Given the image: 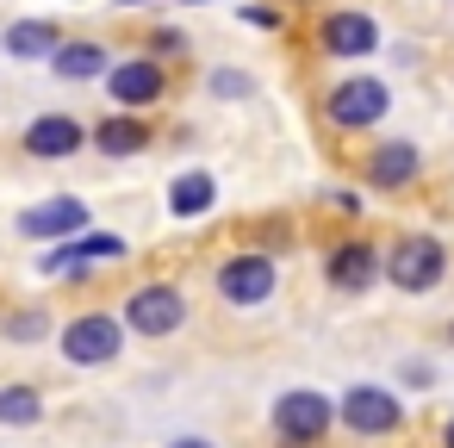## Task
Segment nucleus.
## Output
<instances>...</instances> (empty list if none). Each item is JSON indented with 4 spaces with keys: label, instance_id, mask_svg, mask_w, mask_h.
Here are the masks:
<instances>
[{
    "label": "nucleus",
    "instance_id": "nucleus-1",
    "mask_svg": "<svg viewBox=\"0 0 454 448\" xmlns=\"http://www.w3.org/2000/svg\"><path fill=\"white\" fill-rule=\"evenodd\" d=\"M442 268H448V249H442L435 237H404V243H392V255H386V280L404 287V293L435 287Z\"/></svg>",
    "mask_w": 454,
    "mask_h": 448
},
{
    "label": "nucleus",
    "instance_id": "nucleus-2",
    "mask_svg": "<svg viewBox=\"0 0 454 448\" xmlns=\"http://www.w3.org/2000/svg\"><path fill=\"white\" fill-rule=\"evenodd\" d=\"M119 342H125V324L106 318V311H88V318H75V324L63 330V355H69L75 367H106V361L119 355Z\"/></svg>",
    "mask_w": 454,
    "mask_h": 448
},
{
    "label": "nucleus",
    "instance_id": "nucleus-3",
    "mask_svg": "<svg viewBox=\"0 0 454 448\" xmlns=\"http://www.w3.org/2000/svg\"><path fill=\"white\" fill-rule=\"evenodd\" d=\"M125 324H131L137 336H168V330L187 324V299H181L175 287H137V293L125 299Z\"/></svg>",
    "mask_w": 454,
    "mask_h": 448
},
{
    "label": "nucleus",
    "instance_id": "nucleus-4",
    "mask_svg": "<svg viewBox=\"0 0 454 448\" xmlns=\"http://www.w3.org/2000/svg\"><path fill=\"white\" fill-rule=\"evenodd\" d=\"M342 423L361 429V436H392L404 423V405L386 392V386H348L342 392Z\"/></svg>",
    "mask_w": 454,
    "mask_h": 448
},
{
    "label": "nucleus",
    "instance_id": "nucleus-5",
    "mask_svg": "<svg viewBox=\"0 0 454 448\" xmlns=\"http://www.w3.org/2000/svg\"><path fill=\"white\" fill-rule=\"evenodd\" d=\"M274 429H280V442H293V448L317 442V436L330 429V398H324V392H286V398L274 405Z\"/></svg>",
    "mask_w": 454,
    "mask_h": 448
},
{
    "label": "nucleus",
    "instance_id": "nucleus-6",
    "mask_svg": "<svg viewBox=\"0 0 454 448\" xmlns=\"http://www.w3.org/2000/svg\"><path fill=\"white\" fill-rule=\"evenodd\" d=\"M386 106H392V94H386V82H373V75H355V82H342V88L330 94V119H336L342 131L386 119Z\"/></svg>",
    "mask_w": 454,
    "mask_h": 448
},
{
    "label": "nucleus",
    "instance_id": "nucleus-7",
    "mask_svg": "<svg viewBox=\"0 0 454 448\" xmlns=\"http://www.w3.org/2000/svg\"><path fill=\"white\" fill-rule=\"evenodd\" d=\"M218 293H224L231 305H262V299L274 293V262H268V255H231V262L218 268Z\"/></svg>",
    "mask_w": 454,
    "mask_h": 448
},
{
    "label": "nucleus",
    "instance_id": "nucleus-8",
    "mask_svg": "<svg viewBox=\"0 0 454 448\" xmlns=\"http://www.w3.org/2000/svg\"><path fill=\"white\" fill-rule=\"evenodd\" d=\"M317 44H324L330 57H373V51H380V32H373L367 13H330L324 32H317Z\"/></svg>",
    "mask_w": 454,
    "mask_h": 448
},
{
    "label": "nucleus",
    "instance_id": "nucleus-9",
    "mask_svg": "<svg viewBox=\"0 0 454 448\" xmlns=\"http://www.w3.org/2000/svg\"><path fill=\"white\" fill-rule=\"evenodd\" d=\"M119 255H125V237H113V231H88V237H75V243L51 249V255H44V274H69V268H88V262H119Z\"/></svg>",
    "mask_w": 454,
    "mask_h": 448
},
{
    "label": "nucleus",
    "instance_id": "nucleus-10",
    "mask_svg": "<svg viewBox=\"0 0 454 448\" xmlns=\"http://www.w3.org/2000/svg\"><path fill=\"white\" fill-rule=\"evenodd\" d=\"M82 125L75 119H63V113H44V119H32V131H26V150L32 156H44V162H63V156H75L82 150Z\"/></svg>",
    "mask_w": 454,
    "mask_h": 448
},
{
    "label": "nucleus",
    "instance_id": "nucleus-11",
    "mask_svg": "<svg viewBox=\"0 0 454 448\" xmlns=\"http://www.w3.org/2000/svg\"><path fill=\"white\" fill-rule=\"evenodd\" d=\"M380 274H386V262H380L373 243H342V249L330 255V287H342V293H361V287H373Z\"/></svg>",
    "mask_w": 454,
    "mask_h": 448
},
{
    "label": "nucleus",
    "instance_id": "nucleus-12",
    "mask_svg": "<svg viewBox=\"0 0 454 448\" xmlns=\"http://www.w3.org/2000/svg\"><path fill=\"white\" fill-rule=\"evenodd\" d=\"M106 88H113L119 106H150V100L162 94V69L144 63V57H131V63H119V69L106 75Z\"/></svg>",
    "mask_w": 454,
    "mask_h": 448
},
{
    "label": "nucleus",
    "instance_id": "nucleus-13",
    "mask_svg": "<svg viewBox=\"0 0 454 448\" xmlns=\"http://www.w3.org/2000/svg\"><path fill=\"white\" fill-rule=\"evenodd\" d=\"M82 224H88V206H82V200H44V206H32V212L20 218L26 237H69V231H82Z\"/></svg>",
    "mask_w": 454,
    "mask_h": 448
},
{
    "label": "nucleus",
    "instance_id": "nucleus-14",
    "mask_svg": "<svg viewBox=\"0 0 454 448\" xmlns=\"http://www.w3.org/2000/svg\"><path fill=\"white\" fill-rule=\"evenodd\" d=\"M7 57H20V63H38V57H57L63 51V38H57V26L51 20H20V26H7Z\"/></svg>",
    "mask_w": 454,
    "mask_h": 448
},
{
    "label": "nucleus",
    "instance_id": "nucleus-15",
    "mask_svg": "<svg viewBox=\"0 0 454 448\" xmlns=\"http://www.w3.org/2000/svg\"><path fill=\"white\" fill-rule=\"evenodd\" d=\"M51 69H57L63 82H94V75H113L119 63L106 57V44H63V51L51 57Z\"/></svg>",
    "mask_w": 454,
    "mask_h": 448
},
{
    "label": "nucleus",
    "instance_id": "nucleus-16",
    "mask_svg": "<svg viewBox=\"0 0 454 448\" xmlns=\"http://www.w3.org/2000/svg\"><path fill=\"white\" fill-rule=\"evenodd\" d=\"M367 181H373V187H404V181H417V144H380V150L367 156Z\"/></svg>",
    "mask_w": 454,
    "mask_h": 448
},
{
    "label": "nucleus",
    "instance_id": "nucleus-17",
    "mask_svg": "<svg viewBox=\"0 0 454 448\" xmlns=\"http://www.w3.org/2000/svg\"><path fill=\"white\" fill-rule=\"evenodd\" d=\"M212 200H218V181L200 175V169L168 187V212H175V218H200V212H212Z\"/></svg>",
    "mask_w": 454,
    "mask_h": 448
},
{
    "label": "nucleus",
    "instance_id": "nucleus-18",
    "mask_svg": "<svg viewBox=\"0 0 454 448\" xmlns=\"http://www.w3.org/2000/svg\"><path fill=\"white\" fill-rule=\"evenodd\" d=\"M144 144H150L144 119H100L94 125V150H106V156H137Z\"/></svg>",
    "mask_w": 454,
    "mask_h": 448
},
{
    "label": "nucleus",
    "instance_id": "nucleus-19",
    "mask_svg": "<svg viewBox=\"0 0 454 448\" xmlns=\"http://www.w3.org/2000/svg\"><path fill=\"white\" fill-rule=\"evenodd\" d=\"M38 417H44V398H38L32 386H0V423L26 429V423H38Z\"/></svg>",
    "mask_w": 454,
    "mask_h": 448
},
{
    "label": "nucleus",
    "instance_id": "nucleus-20",
    "mask_svg": "<svg viewBox=\"0 0 454 448\" xmlns=\"http://www.w3.org/2000/svg\"><path fill=\"white\" fill-rule=\"evenodd\" d=\"M13 336H44V318H38V311H26V318H13Z\"/></svg>",
    "mask_w": 454,
    "mask_h": 448
},
{
    "label": "nucleus",
    "instance_id": "nucleus-21",
    "mask_svg": "<svg viewBox=\"0 0 454 448\" xmlns=\"http://www.w3.org/2000/svg\"><path fill=\"white\" fill-rule=\"evenodd\" d=\"M168 448H212L206 436H181V442H168Z\"/></svg>",
    "mask_w": 454,
    "mask_h": 448
},
{
    "label": "nucleus",
    "instance_id": "nucleus-22",
    "mask_svg": "<svg viewBox=\"0 0 454 448\" xmlns=\"http://www.w3.org/2000/svg\"><path fill=\"white\" fill-rule=\"evenodd\" d=\"M442 448H454V423H448V429H442Z\"/></svg>",
    "mask_w": 454,
    "mask_h": 448
},
{
    "label": "nucleus",
    "instance_id": "nucleus-23",
    "mask_svg": "<svg viewBox=\"0 0 454 448\" xmlns=\"http://www.w3.org/2000/svg\"><path fill=\"white\" fill-rule=\"evenodd\" d=\"M119 7H144V0H119Z\"/></svg>",
    "mask_w": 454,
    "mask_h": 448
}]
</instances>
